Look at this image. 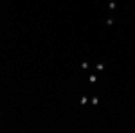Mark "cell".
<instances>
[{"label":"cell","instance_id":"obj_1","mask_svg":"<svg viewBox=\"0 0 135 133\" xmlns=\"http://www.w3.org/2000/svg\"><path fill=\"white\" fill-rule=\"evenodd\" d=\"M87 103H88V97H81V101H79V104H81V106H85Z\"/></svg>","mask_w":135,"mask_h":133},{"label":"cell","instance_id":"obj_2","mask_svg":"<svg viewBox=\"0 0 135 133\" xmlns=\"http://www.w3.org/2000/svg\"><path fill=\"white\" fill-rule=\"evenodd\" d=\"M108 7H110V9H115L117 4H115V2H110V4H108Z\"/></svg>","mask_w":135,"mask_h":133},{"label":"cell","instance_id":"obj_3","mask_svg":"<svg viewBox=\"0 0 135 133\" xmlns=\"http://www.w3.org/2000/svg\"><path fill=\"white\" fill-rule=\"evenodd\" d=\"M92 104H94V106H97V104H99V99L94 97V99H92Z\"/></svg>","mask_w":135,"mask_h":133},{"label":"cell","instance_id":"obj_4","mask_svg":"<svg viewBox=\"0 0 135 133\" xmlns=\"http://www.w3.org/2000/svg\"><path fill=\"white\" fill-rule=\"evenodd\" d=\"M95 67H97V70H103V68H104V65H103V63H95Z\"/></svg>","mask_w":135,"mask_h":133},{"label":"cell","instance_id":"obj_5","mask_svg":"<svg viewBox=\"0 0 135 133\" xmlns=\"http://www.w3.org/2000/svg\"><path fill=\"white\" fill-rule=\"evenodd\" d=\"M95 79H97L95 76H90V77H88V81H90V83H95Z\"/></svg>","mask_w":135,"mask_h":133}]
</instances>
